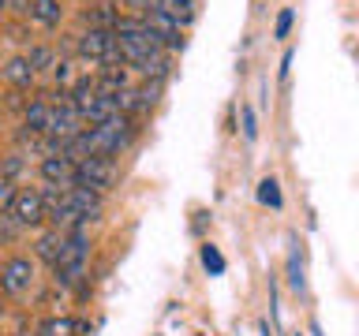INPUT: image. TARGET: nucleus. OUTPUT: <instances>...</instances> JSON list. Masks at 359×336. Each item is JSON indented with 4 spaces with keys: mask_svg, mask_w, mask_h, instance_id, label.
<instances>
[{
    "mask_svg": "<svg viewBox=\"0 0 359 336\" xmlns=\"http://www.w3.org/2000/svg\"><path fill=\"white\" fill-rule=\"evenodd\" d=\"M86 258H90V235L86 228H72V232H64V243H60V251L53 254V276H56V284H75L79 276L86 273Z\"/></svg>",
    "mask_w": 359,
    "mask_h": 336,
    "instance_id": "obj_1",
    "label": "nucleus"
},
{
    "mask_svg": "<svg viewBox=\"0 0 359 336\" xmlns=\"http://www.w3.org/2000/svg\"><path fill=\"white\" fill-rule=\"evenodd\" d=\"M83 131H86L83 116L75 112L72 97H67V90H60V101H56V105H49V123H45V134H49L56 146H64V142H72L75 134H83Z\"/></svg>",
    "mask_w": 359,
    "mask_h": 336,
    "instance_id": "obj_2",
    "label": "nucleus"
},
{
    "mask_svg": "<svg viewBox=\"0 0 359 336\" xmlns=\"http://www.w3.org/2000/svg\"><path fill=\"white\" fill-rule=\"evenodd\" d=\"M116 161H109V157H83V161H75V187H90L97 190V195H105V190L116 183Z\"/></svg>",
    "mask_w": 359,
    "mask_h": 336,
    "instance_id": "obj_3",
    "label": "nucleus"
},
{
    "mask_svg": "<svg viewBox=\"0 0 359 336\" xmlns=\"http://www.w3.org/2000/svg\"><path fill=\"white\" fill-rule=\"evenodd\" d=\"M79 56L97 67L105 64H120L116 60V38H112V30H94L90 27L86 34H79Z\"/></svg>",
    "mask_w": 359,
    "mask_h": 336,
    "instance_id": "obj_4",
    "label": "nucleus"
},
{
    "mask_svg": "<svg viewBox=\"0 0 359 336\" xmlns=\"http://www.w3.org/2000/svg\"><path fill=\"white\" fill-rule=\"evenodd\" d=\"M11 220L19 224V228H41L45 224V198H41V190H30V187H22L15 190V202H11Z\"/></svg>",
    "mask_w": 359,
    "mask_h": 336,
    "instance_id": "obj_5",
    "label": "nucleus"
},
{
    "mask_svg": "<svg viewBox=\"0 0 359 336\" xmlns=\"http://www.w3.org/2000/svg\"><path fill=\"white\" fill-rule=\"evenodd\" d=\"M142 22L154 30V38L161 41V49H165V52H172V49H184V27H180L176 19L161 15L157 8H146V11H142Z\"/></svg>",
    "mask_w": 359,
    "mask_h": 336,
    "instance_id": "obj_6",
    "label": "nucleus"
},
{
    "mask_svg": "<svg viewBox=\"0 0 359 336\" xmlns=\"http://www.w3.org/2000/svg\"><path fill=\"white\" fill-rule=\"evenodd\" d=\"M34 284V262L30 258H11L0 265V291L4 295H22Z\"/></svg>",
    "mask_w": 359,
    "mask_h": 336,
    "instance_id": "obj_7",
    "label": "nucleus"
},
{
    "mask_svg": "<svg viewBox=\"0 0 359 336\" xmlns=\"http://www.w3.org/2000/svg\"><path fill=\"white\" fill-rule=\"evenodd\" d=\"M38 172H41V179H45L49 187H72V179H75V161H67L64 153H49V157H41Z\"/></svg>",
    "mask_w": 359,
    "mask_h": 336,
    "instance_id": "obj_8",
    "label": "nucleus"
},
{
    "mask_svg": "<svg viewBox=\"0 0 359 336\" xmlns=\"http://www.w3.org/2000/svg\"><path fill=\"white\" fill-rule=\"evenodd\" d=\"M128 86H131V75H128V67H123V64H105V67H97L94 90H101V94H120V90H128Z\"/></svg>",
    "mask_w": 359,
    "mask_h": 336,
    "instance_id": "obj_9",
    "label": "nucleus"
},
{
    "mask_svg": "<svg viewBox=\"0 0 359 336\" xmlns=\"http://www.w3.org/2000/svg\"><path fill=\"white\" fill-rule=\"evenodd\" d=\"M27 11H30V19H34V22H41L45 30L60 27V19H64V8H60V0H30V4H27Z\"/></svg>",
    "mask_w": 359,
    "mask_h": 336,
    "instance_id": "obj_10",
    "label": "nucleus"
},
{
    "mask_svg": "<svg viewBox=\"0 0 359 336\" xmlns=\"http://www.w3.org/2000/svg\"><path fill=\"white\" fill-rule=\"evenodd\" d=\"M150 8H157L168 19H176L180 27H187L195 19V0H150Z\"/></svg>",
    "mask_w": 359,
    "mask_h": 336,
    "instance_id": "obj_11",
    "label": "nucleus"
},
{
    "mask_svg": "<svg viewBox=\"0 0 359 336\" xmlns=\"http://www.w3.org/2000/svg\"><path fill=\"white\" fill-rule=\"evenodd\" d=\"M4 78L19 90H30L34 86V67L27 64V56H11V60L4 64Z\"/></svg>",
    "mask_w": 359,
    "mask_h": 336,
    "instance_id": "obj_12",
    "label": "nucleus"
},
{
    "mask_svg": "<svg viewBox=\"0 0 359 336\" xmlns=\"http://www.w3.org/2000/svg\"><path fill=\"white\" fill-rule=\"evenodd\" d=\"M86 332V321H75V318H49L38 325V336H83Z\"/></svg>",
    "mask_w": 359,
    "mask_h": 336,
    "instance_id": "obj_13",
    "label": "nucleus"
},
{
    "mask_svg": "<svg viewBox=\"0 0 359 336\" xmlns=\"http://www.w3.org/2000/svg\"><path fill=\"white\" fill-rule=\"evenodd\" d=\"M83 19H86L94 30H112V22L120 19V11L112 8V4H94V8L83 11Z\"/></svg>",
    "mask_w": 359,
    "mask_h": 336,
    "instance_id": "obj_14",
    "label": "nucleus"
},
{
    "mask_svg": "<svg viewBox=\"0 0 359 336\" xmlns=\"http://www.w3.org/2000/svg\"><path fill=\"white\" fill-rule=\"evenodd\" d=\"M45 123H49V101H45V97H34L30 105H27V131L45 134Z\"/></svg>",
    "mask_w": 359,
    "mask_h": 336,
    "instance_id": "obj_15",
    "label": "nucleus"
},
{
    "mask_svg": "<svg viewBox=\"0 0 359 336\" xmlns=\"http://www.w3.org/2000/svg\"><path fill=\"white\" fill-rule=\"evenodd\" d=\"M198 258H202V269H206L210 276H221V273H224V254H221L213 243H202V246H198Z\"/></svg>",
    "mask_w": 359,
    "mask_h": 336,
    "instance_id": "obj_16",
    "label": "nucleus"
},
{
    "mask_svg": "<svg viewBox=\"0 0 359 336\" xmlns=\"http://www.w3.org/2000/svg\"><path fill=\"white\" fill-rule=\"evenodd\" d=\"M60 243H64V232H60V228L45 232L41 239H38V258H45V262H53V254L60 251Z\"/></svg>",
    "mask_w": 359,
    "mask_h": 336,
    "instance_id": "obj_17",
    "label": "nucleus"
},
{
    "mask_svg": "<svg viewBox=\"0 0 359 336\" xmlns=\"http://www.w3.org/2000/svg\"><path fill=\"white\" fill-rule=\"evenodd\" d=\"M258 202H262V206H273V209H280V202H285V198H280V183H277V179H262V183H258Z\"/></svg>",
    "mask_w": 359,
    "mask_h": 336,
    "instance_id": "obj_18",
    "label": "nucleus"
},
{
    "mask_svg": "<svg viewBox=\"0 0 359 336\" xmlns=\"http://www.w3.org/2000/svg\"><path fill=\"white\" fill-rule=\"evenodd\" d=\"M288 284L303 291V258H299V246H292V254H288Z\"/></svg>",
    "mask_w": 359,
    "mask_h": 336,
    "instance_id": "obj_19",
    "label": "nucleus"
},
{
    "mask_svg": "<svg viewBox=\"0 0 359 336\" xmlns=\"http://www.w3.org/2000/svg\"><path fill=\"white\" fill-rule=\"evenodd\" d=\"M27 64L34 67V75H38L41 67H53V52L45 49V45H38V49H30V52H27Z\"/></svg>",
    "mask_w": 359,
    "mask_h": 336,
    "instance_id": "obj_20",
    "label": "nucleus"
},
{
    "mask_svg": "<svg viewBox=\"0 0 359 336\" xmlns=\"http://www.w3.org/2000/svg\"><path fill=\"white\" fill-rule=\"evenodd\" d=\"M292 22H296V15H292V8H280V15H277V27H273V38H288Z\"/></svg>",
    "mask_w": 359,
    "mask_h": 336,
    "instance_id": "obj_21",
    "label": "nucleus"
},
{
    "mask_svg": "<svg viewBox=\"0 0 359 336\" xmlns=\"http://www.w3.org/2000/svg\"><path fill=\"white\" fill-rule=\"evenodd\" d=\"M15 232H19V224L11 220V213H0V243H11Z\"/></svg>",
    "mask_w": 359,
    "mask_h": 336,
    "instance_id": "obj_22",
    "label": "nucleus"
},
{
    "mask_svg": "<svg viewBox=\"0 0 359 336\" xmlns=\"http://www.w3.org/2000/svg\"><path fill=\"white\" fill-rule=\"evenodd\" d=\"M11 202H15V183H11V179H0V213H8Z\"/></svg>",
    "mask_w": 359,
    "mask_h": 336,
    "instance_id": "obj_23",
    "label": "nucleus"
},
{
    "mask_svg": "<svg viewBox=\"0 0 359 336\" xmlns=\"http://www.w3.org/2000/svg\"><path fill=\"white\" fill-rule=\"evenodd\" d=\"M53 78H56V83H60V86H72V64H67V60H60V64H53Z\"/></svg>",
    "mask_w": 359,
    "mask_h": 336,
    "instance_id": "obj_24",
    "label": "nucleus"
},
{
    "mask_svg": "<svg viewBox=\"0 0 359 336\" xmlns=\"http://www.w3.org/2000/svg\"><path fill=\"white\" fill-rule=\"evenodd\" d=\"M255 134H258V120H255V108H243V139H247V142H255Z\"/></svg>",
    "mask_w": 359,
    "mask_h": 336,
    "instance_id": "obj_25",
    "label": "nucleus"
},
{
    "mask_svg": "<svg viewBox=\"0 0 359 336\" xmlns=\"http://www.w3.org/2000/svg\"><path fill=\"white\" fill-rule=\"evenodd\" d=\"M120 4H128V8H135V11H139V15H142V11L150 8V0H120Z\"/></svg>",
    "mask_w": 359,
    "mask_h": 336,
    "instance_id": "obj_26",
    "label": "nucleus"
},
{
    "mask_svg": "<svg viewBox=\"0 0 359 336\" xmlns=\"http://www.w3.org/2000/svg\"><path fill=\"white\" fill-rule=\"evenodd\" d=\"M4 8H8V0H0V11H4Z\"/></svg>",
    "mask_w": 359,
    "mask_h": 336,
    "instance_id": "obj_27",
    "label": "nucleus"
},
{
    "mask_svg": "<svg viewBox=\"0 0 359 336\" xmlns=\"http://www.w3.org/2000/svg\"><path fill=\"white\" fill-rule=\"evenodd\" d=\"M296 336H303V332H296Z\"/></svg>",
    "mask_w": 359,
    "mask_h": 336,
    "instance_id": "obj_28",
    "label": "nucleus"
}]
</instances>
